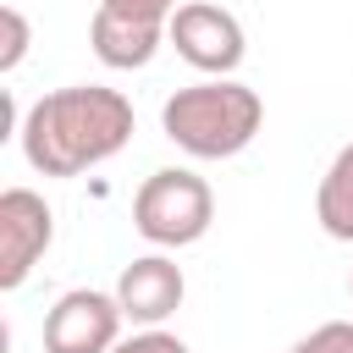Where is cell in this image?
I'll use <instances>...</instances> for the list:
<instances>
[{
    "instance_id": "obj_10",
    "label": "cell",
    "mask_w": 353,
    "mask_h": 353,
    "mask_svg": "<svg viewBox=\"0 0 353 353\" xmlns=\"http://www.w3.org/2000/svg\"><path fill=\"white\" fill-rule=\"evenodd\" d=\"M287 353H353V320H325L309 336H298Z\"/></svg>"
},
{
    "instance_id": "obj_6",
    "label": "cell",
    "mask_w": 353,
    "mask_h": 353,
    "mask_svg": "<svg viewBox=\"0 0 353 353\" xmlns=\"http://www.w3.org/2000/svg\"><path fill=\"white\" fill-rule=\"evenodd\" d=\"M50 237H55L50 204L33 188H6L0 193V287L6 292H17L33 276V265L50 248Z\"/></svg>"
},
{
    "instance_id": "obj_1",
    "label": "cell",
    "mask_w": 353,
    "mask_h": 353,
    "mask_svg": "<svg viewBox=\"0 0 353 353\" xmlns=\"http://www.w3.org/2000/svg\"><path fill=\"white\" fill-rule=\"evenodd\" d=\"M17 138H22V154H28L33 171L83 176V171H94V165H105L110 154L127 149L132 99L121 88H105V83H72V88L33 99Z\"/></svg>"
},
{
    "instance_id": "obj_12",
    "label": "cell",
    "mask_w": 353,
    "mask_h": 353,
    "mask_svg": "<svg viewBox=\"0 0 353 353\" xmlns=\"http://www.w3.org/2000/svg\"><path fill=\"white\" fill-rule=\"evenodd\" d=\"M110 353H188V342L171 336V331H160V325H143L138 336H121Z\"/></svg>"
},
{
    "instance_id": "obj_11",
    "label": "cell",
    "mask_w": 353,
    "mask_h": 353,
    "mask_svg": "<svg viewBox=\"0 0 353 353\" xmlns=\"http://www.w3.org/2000/svg\"><path fill=\"white\" fill-rule=\"evenodd\" d=\"M0 28H6V44H0V72H17V66H22V55H28V17H22L17 6H6V11H0Z\"/></svg>"
},
{
    "instance_id": "obj_8",
    "label": "cell",
    "mask_w": 353,
    "mask_h": 353,
    "mask_svg": "<svg viewBox=\"0 0 353 353\" xmlns=\"http://www.w3.org/2000/svg\"><path fill=\"white\" fill-rule=\"evenodd\" d=\"M160 39H165V28L160 22H132V17H116V11H94V22H88V44H94V55L105 61V66H116V72H138V66H149L154 61V50H160Z\"/></svg>"
},
{
    "instance_id": "obj_4",
    "label": "cell",
    "mask_w": 353,
    "mask_h": 353,
    "mask_svg": "<svg viewBox=\"0 0 353 353\" xmlns=\"http://www.w3.org/2000/svg\"><path fill=\"white\" fill-rule=\"evenodd\" d=\"M165 39L176 44V55H182L188 66H199V72H210V77H232V72L243 66V55H248L243 22H237L226 6H210V0L176 6Z\"/></svg>"
},
{
    "instance_id": "obj_3",
    "label": "cell",
    "mask_w": 353,
    "mask_h": 353,
    "mask_svg": "<svg viewBox=\"0 0 353 353\" xmlns=\"http://www.w3.org/2000/svg\"><path fill=\"white\" fill-rule=\"evenodd\" d=\"M210 221H215V193L199 171L165 165L143 176V188L132 193V226L154 248H188L210 232Z\"/></svg>"
},
{
    "instance_id": "obj_9",
    "label": "cell",
    "mask_w": 353,
    "mask_h": 353,
    "mask_svg": "<svg viewBox=\"0 0 353 353\" xmlns=\"http://www.w3.org/2000/svg\"><path fill=\"white\" fill-rule=\"evenodd\" d=\"M314 215H320L325 237L353 243V143H342V149H336V160L325 165L320 193H314Z\"/></svg>"
},
{
    "instance_id": "obj_7",
    "label": "cell",
    "mask_w": 353,
    "mask_h": 353,
    "mask_svg": "<svg viewBox=\"0 0 353 353\" xmlns=\"http://www.w3.org/2000/svg\"><path fill=\"white\" fill-rule=\"evenodd\" d=\"M182 292H188V281H182V270H176L165 254H143V259H132V265L116 276V303H121V314H127L132 325H160V320H171V314L182 309Z\"/></svg>"
},
{
    "instance_id": "obj_13",
    "label": "cell",
    "mask_w": 353,
    "mask_h": 353,
    "mask_svg": "<svg viewBox=\"0 0 353 353\" xmlns=\"http://www.w3.org/2000/svg\"><path fill=\"white\" fill-rule=\"evenodd\" d=\"M347 292H353V270H347Z\"/></svg>"
},
{
    "instance_id": "obj_2",
    "label": "cell",
    "mask_w": 353,
    "mask_h": 353,
    "mask_svg": "<svg viewBox=\"0 0 353 353\" xmlns=\"http://www.w3.org/2000/svg\"><path fill=\"white\" fill-rule=\"evenodd\" d=\"M265 121V99L237 83V77H204V83H188L176 88L165 105H160V127L165 138L193 154V160H232L254 143Z\"/></svg>"
},
{
    "instance_id": "obj_5",
    "label": "cell",
    "mask_w": 353,
    "mask_h": 353,
    "mask_svg": "<svg viewBox=\"0 0 353 353\" xmlns=\"http://www.w3.org/2000/svg\"><path fill=\"white\" fill-rule=\"evenodd\" d=\"M121 303L116 292L72 287L44 314V353H110L121 342Z\"/></svg>"
}]
</instances>
